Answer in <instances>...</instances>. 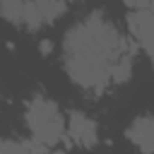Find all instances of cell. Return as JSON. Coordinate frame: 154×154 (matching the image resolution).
<instances>
[{"label":"cell","instance_id":"obj_3","mask_svg":"<svg viewBox=\"0 0 154 154\" xmlns=\"http://www.w3.org/2000/svg\"><path fill=\"white\" fill-rule=\"evenodd\" d=\"M125 140L132 142L142 154H154V116L144 113L132 118L125 128Z\"/></svg>","mask_w":154,"mask_h":154},{"label":"cell","instance_id":"obj_13","mask_svg":"<svg viewBox=\"0 0 154 154\" xmlns=\"http://www.w3.org/2000/svg\"><path fill=\"white\" fill-rule=\"evenodd\" d=\"M48 154H65V152H60V149H55V152H48Z\"/></svg>","mask_w":154,"mask_h":154},{"label":"cell","instance_id":"obj_7","mask_svg":"<svg viewBox=\"0 0 154 154\" xmlns=\"http://www.w3.org/2000/svg\"><path fill=\"white\" fill-rule=\"evenodd\" d=\"M132 77V55H123L111 67V84H125Z\"/></svg>","mask_w":154,"mask_h":154},{"label":"cell","instance_id":"obj_9","mask_svg":"<svg viewBox=\"0 0 154 154\" xmlns=\"http://www.w3.org/2000/svg\"><path fill=\"white\" fill-rule=\"evenodd\" d=\"M22 142H24V147H26L29 154H48V152H51V147H46L43 142L34 140V137H26V140H22Z\"/></svg>","mask_w":154,"mask_h":154},{"label":"cell","instance_id":"obj_4","mask_svg":"<svg viewBox=\"0 0 154 154\" xmlns=\"http://www.w3.org/2000/svg\"><path fill=\"white\" fill-rule=\"evenodd\" d=\"M43 24H46V19H43L38 5H36L34 0H26V2H24V10H22V26H24L26 31H38Z\"/></svg>","mask_w":154,"mask_h":154},{"label":"cell","instance_id":"obj_12","mask_svg":"<svg viewBox=\"0 0 154 154\" xmlns=\"http://www.w3.org/2000/svg\"><path fill=\"white\" fill-rule=\"evenodd\" d=\"M149 10H152V12H154V0H149Z\"/></svg>","mask_w":154,"mask_h":154},{"label":"cell","instance_id":"obj_1","mask_svg":"<svg viewBox=\"0 0 154 154\" xmlns=\"http://www.w3.org/2000/svg\"><path fill=\"white\" fill-rule=\"evenodd\" d=\"M24 123L34 140L43 142L46 147H55L67 137V120L63 118L58 103L53 99H46L43 94H36L24 106Z\"/></svg>","mask_w":154,"mask_h":154},{"label":"cell","instance_id":"obj_5","mask_svg":"<svg viewBox=\"0 0 154 154\" xmlns=\"http://www.w3.org/2000/svg\"><path fill=\"white\" fill-rule=\"evenodd\" d=\"M46 19V24H53L55 19H60L67 12V0H34Z\"/></svg>","mask_w":154,"mask_h":154},{"label":"cell","instance_id":"obj_10","mask_svg":"<svg viewBox=\"0 0 154 154\" xmlns=\"http://www.w3.org/2000/svg\"><path fill=\"white\" fill-rule=\"evenodd\" d=\"M123 5H125L130 12H137V10H149V0H123Z\"/></svg>","mask_w":154,"mask_h":154},{"label":"cell","instance_id":"obj_8","mask_svg":"<svg viewBox=\"0 0 154 154\" xmlns=\"http://www.w3.org/2000/svg\"><path fill=\"white\" fill-rule=\"evenodd\" d=\"M0 154H29L24 142L19 140H10V137H2L0 140Z\"/></svg>","mask_w":154,"mask_h":154},{"label":"cell","instance_id":"obj_11","mask_svg":"<svg viewBox=\"0 0 154 154\" xmlns=\"http://www.w3.org/2000/svg\"><path fill=\"white\" fill-rule=\"evenodd\" d=\"M53 48H55V46H53L51 38H41V41H38V53H41L43 58H48V55L53 53Z\"/></svg>","mask_w":154,"mask_h":154},{"label":"cell","instance_id":"obj_2","mask_svg":"<svg viewBox=\"0 0 154 154\" xmlns=\"http://www.w3.org/2000/svg\"><path fill=\"white\" fill-rule=\"evenodd\" d=\"M67 142L82 147V149H91L99 144V125L84 113V111H70L67 113Z\"/></svg>","mask_w":154,"mask_h":154},{"label":"cell","instance_id":"obj_6","mask_svg":"<svg viewBox=\"0 0 154 154\" xmlns=\"http://www.w3.org/2000/svg\"><path fill=\"white\" fill-rule=\"evenodd\" d=\"M26 0H0V17L5 22H10L12 26L22 24V10H24Z\"/></svg>","mask_w":154,"mask_h":154}]
</instances>
